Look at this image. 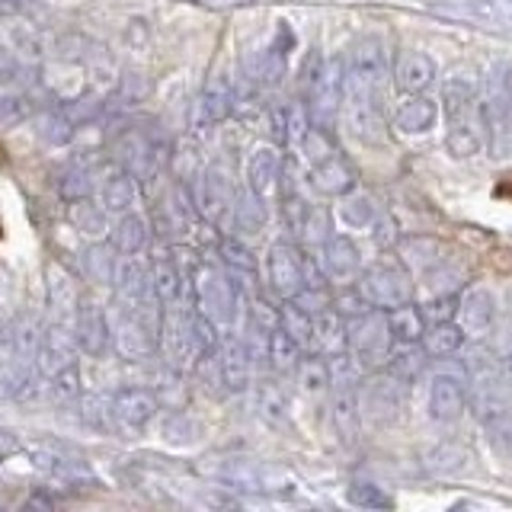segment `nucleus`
<instances>
[{
    "mask_svg": "<svg viewBox=\"0 0 512 512\" xmlns=\"http://www.w3.org/2000/svg\"><path fill=\"white\" fill-rule=\"evenodd\" d=\"M442 112L448 122L445 148L455 160H471L484 151V119H480V93L468 77H448L442 84Z\"/></svg>",
    "mask_w": 512,
    "mask_h": 512,
    "instance_id": "f257e3e1",
    "label": "nucleus"
},
{
    "mask_svg": "<svg viewBox=\"0 0 512 512\" xmlns=\"http://www.w3.org/2000/svg\"><path fill=\"white\" fill-rule=\"evenodd\" d=\"M480 119L490 154L500 160L512 157V64L500 61L490 68L480 93Z\"/></svg>",
    "mask_w": 512,
    "mask_h": 512,
    "instance_id": "f03ea898",
    "label": "nucleus"
},
{
    "mask_svg": "<svg viewBox=\"0 0 512 512\" xmlns=\"http://www.w3.org/2000/svg\"><path fill=\"white\" fill-rule=\"evenodd\" d=\"M356 288L365 295V301L372 304V308H381V311L400 308V304L413 301V295H416L413 272L400 256H378L375 263L362 266Z\"/></svg>",
    "mask_w": 512,
    "mask_h": 512,
    "instance_id": "7ed1b4c3",
    "label": "nucleus"
},
{
    "mask_svg": "<svg viewBox=\"0 0 512 512\" xmlns=\"http://www.w3.org/2000/svg\"><path fill=\"white\" fill-rule=\"evenodd\" d=\"M391 352L394 336L388 327V311L372 308L349 320V359L356 362V368L378 372L381 365L391 362Z\"/></svg>",
    "mask_w": 512,
    "mask_h": 512,
    "instance_id": "20e7f679",
    "label": "nucleus"
},
{
    "mask_svg": "<svg viewBox=\"0 0 512 512\" xmlns=\"http://www.w3.org/2000/svg\"><path fill=\"white\" fill-rule=\"evenodd\" d=\"M343 125L346 132L362 141V144H384L388 138V122L381 116V103H378V90L359 84L356 77L346 74V84H343Z\"/></svg>",
    "mask_w": 512,
    "mask_h": 512,
    "instance_id": "39448f33",
    "label": "nucleus"
},
{
    "mask_svg": "<svg viewBox=\"0 0 512 512\" xmlns=\"http://www.w3.org/2000/svg\"><path fill=\"white\" fill-rule=\"evenodd\" d=\"M404 378H397L394 372H372V378L362 381L359 388V407L362 420L372 426H391L404 416L407 394H404Z\"/></svg>",
    "mask_w": 512,
    "mask_h": 512,
    "instance_id": "423d86ee",
    "label": "nucleus"
},
{
    "mask_svg": "<svg viewBox=\"0 0 512 512\" xmlns=\"http://www.w3.org/2000/svg\"><path fill=\"white\" fill-rule=\"evenodd\" d=\"M266 276H269V288L282 301L298 298L304 288L311 285L308 282V263H304V253L292 244V240H279V244L269 247Z\"/></svg>",
    "mask_w": 512,
    "mask_h": 512,
    "instance_id": "0eeeda50",
    "label": "nucleus"
},
{
    "mask_svg": "<svg viewBox=\"0 0 512 512\" xmlns=\"http://www.w3.org/2000/svg\"><path fill=\"white\" fill-rule=\"evenodd\" d=\"M346 74L356 77L359 84L381 93V84L391 74L388 45H384V39L381 36H362V39L352 42L349 52H346Z\"/></svg>",
    "mask_w": 512,
    "mask_h": 512,
    "instance_id": "6e6552de",
    "label": "nucleus"
},
{
    "mask_svg": "<svg viewBox=\"0 0 512 512\" xmlns=\"http://www.w3.org/2000/svg\"><path fill=\"white\" fill-rule=\"evenodd\" d=\"M317 266L324 279L336 285H349V282H356L362 272V250L352 237L330 234L324 244L317 247Z\"/></svg>",
    "mask_w": 512,
    "mask_h": 512,
    "instance_id": "1a4fd4ad",
    "label": "nucleus"
},
{
    "mask_svg": "<svg viewBox=\"0 0 512 512\" xmlns=\"http://www.w3.org/2000/svg\"><path fill=\"white\" fill-rule=\"evenodd\" d=\"M308 183H311L314 192H320V196L343 199V196H349V192H356L359 170L343 151H336V154L317 160V164L308 167Z\"/></svg>",
    "mask_w": 512,
    "mask_h": 512,
    "instance_id": "9d476101",
    "label": "nucleus"
},
{
    "mask_svg": "<svg viewBox=\"0 0 512 512\" xmlns=\"http://www.w3.org/2000/svg\"><path fill=\"white\" fill-rule=\"evenodd\" d=\"M458 327L464 330L468 340H487L496 324V298L490 288L474 285L458 298Z\"/></svg>",
    "mask_w": 512,
    "mask_h": 512,
    "instance_id": "9b49d317",
    "label": "nucleus"
},
{
    "mask_svg": "<svg viewBox=\"0 0 512 512\" xmlns=\"http://www.w3.org/2000/svg\"><path fill=\"white\" fill-rule=\"evenodd\" d=\"M308 352H317V356H327V359L346 356L349 352V320H346V314H340L336 308L317 311L311 317Z\"/></svg>",
    "mask_w": 512,
    "mask_h": 512,
    "instance_id": "f8f14e48",
    "label": "nucleus"
},
{
    "mask_svg": "<svg viewBox=\"0 0 512 512\" xmlns=\"http://www.w3.org/2000/svg\"><path fill=\"white\" fill-rule=\"evenodd\" d=\"M426 410L436 423H455L468 410V391L452 375H436L426 394Z\"/></svg>",
    "mask_w": 512,
    "mask_h": 512,
    "instance_id": "ddd939ff",
    "label": "nucleus"
},
{
    "mask_svg": "<svg viewBox=\"0 0 512 512\" xmlns=\"http://www.w3.org/2000/svg\"><path fill=\"white\" fill-rule=\"evenodd\" d=\"M336 384V394H333V426H336V436L346 445H356L362 436V407H359V388L352 378L343 381H333Z\"/></svg>",
    "mask_w": 512,
    "mask_h": 512,
    "instance_id": "4468645a",
    "label": "nucleus"
},
{
    "mask_svg": "<svg viewBox=\"0 0 512 512\" xmlns=\"http://www.w3.org/2000/svg\"><path fill=\"white\" fill-rule=\"evenodd\" d=\"M436 80V61L426 52H404L394 64V87L400 93H426Z\"/></svg>",
    "mask_w": 512,
    "mask_h": 512,
    "instance_id": "2eb2a0df",
    "label": "nucleus"
},
{
    "mask_svg": "<svg viewBox=\"0 0 512 512\" xmlns=\"http://www.w3.org/2000/svg\"><path fill=\"white\" fill-rule=\"evenodd\" d=\"M439 122V103L429 100L426 93H413L394 112V128L400 135H426Z\"/></svg>",
    "mask_w": 512,
    "mask_h": 512,
    "instance_id": "dca6fc26",
    "label": "nucleus"
},
{
    "mask_svg": "<svg viewBox=\"0 0 512 512\" xmlns=\"http://www.w3.org/2000/svg\"><path fill=\"white\" fill-rule=\"evenodd\" d=\"M282 167H285V160L282 154L272 148V144H260L250 160H247V183H250V192L256 199H266L272 189H276L279 183V176H282Z\"/></svg>",
    "mask_w": 512,
    "mask_h": 512,
    "instance_id": "f3484780",
    "label": "nucleus"
},
{
    "mask_svg": "<svg viewBox=\"0 0 512 512\" xmlns=\"http://www.w3.org/2000/svg\"><path fill=\"white\" fill-rule=\"evenodd\" d=\"M394 250H397L400 260L410 266V272H420V276L442 266V244L436 237H426V234L400 237V244Z\"/></svg>",
    "mask_w": 512,
    "mask_h": 512,
    "instance_id": "a211bd4d",
    "label": "nucleus"
},
{
    "mask_svg": "<svg viewBox=\"0 0 512 512\" xmlns=\"http://www.w3.org/2000/svg\"><path fill=\"white\" fill-rule=\"evenodd\" d=\"M464 340H468V336H464V330L458 327V320H436V324L426 327L420 346L432 359H448L461 349Z\"/></svg>",
    "mask_w": 512,
    "mask_h": 512,
    "instance_id": "6ab92c4d",
    "label": "nucleus"
},
{
    "mask_svg": "<svg viewBox=\"0 0 512 512\" xmlns=\"http://www.w3.org/2000/svg\"><path fill=\"white\" fill-rule=\"evenodd\" d=\"M301 356H304V346L282 324L272 327L266 333V359L272 362V368H276V372H282V375L285 372H295V365L301 362Z\"/></svg>",
    "mask_w": 512,
    "mask_h": 512,
    "instance_id": "aec40b11",
    "label": "nucleus"
},
{
    "mask_svg": "<svg viewBox=\"0 0 512 512\" xmlns=\"http://www.w3.org/2000/svg\"><path fill=\"white\" fill-rule=\"evenodd\" d=\"M388 327H391L394 343H420L429 320H426L423 308H416L413 301H407V304H400V308L388 311Z\"/></svg>",
    "mask_w": 512,
    "mask_h": 512,
    "instance_id": "412c9836",
    "label": "nucleus"
},
{
    "mask_svg": "<svg viewBox=\"0 0 512 512\" xmlns=\"http://www.w3.org/2000/svg\"><path fill=\"white\" fill-rule=\"evenodd\" d=\"M295 381L304 394H324L333 384V365L327 356H317V352H308L301 356V362L295 365Z\"/></svg>",
    "mask_w": 512,
    "mask_h": 512,
    "instance_id": "4be33fe9",
    "label": "nucleus"
},
{
    "mask_svg": "<svg viewBox=\"0 0 512 512\" xmlns=\"http://www.w3.org/2000/svg\"><path fill=\"white\" fill-rule=\"evenodd\" d=\"M256 407H260V416L269 426H279V429L292 426V416H288V394L276 381L260 384V391H256Z\"/></svg>",
    "mask_w": 512,
    "mask_h": 512,
    "instance_id": "5701e85b",
    "label": "nucleus"
},
{
    "mask_svg": "<svg viewBox=\"0 0 512 512\" xmlns=\"http://www.w3.org/2000/svg\"><path fill=\"white\" fill-rule=\"evenodd\" d=\"M336 215H340V224L349 231H362V228H372L378 221L375 218V202L362 196V192H349V196L340 199V208H336Z\"/></svg>",
    "mask_w": 512,
    "mask_h": 512,
    "instance_id": "b1692460",
    "label": "nucleus"
},
{
    "mask_svg": "<svg viewBox=\"0 0 512 512\" xmlns=\"http://www.w3.org/2000/svg\"><path fill=\"white\" fill-rule=\"evenodd\" d=\"M346 503L365 512H384V509H394V496L384 493V487L372 484V480H352L346 487Z\"/></svg>",
    "mask_w": 512,
    "mask_h": 512,
    "instance_id": "393cba45",
    "label": "nucleus"
},
{
    "mask_svg": "<svg viewBox=\"0 0 512 512\" xmlns=\"http://www.w3.org/2000/svg\"><path fill=\"white\" fill-rule=\"evenodd\" d=\"M221 375L228 388H247L250 381V352L244 349V343H231L224 349L221 359Z\"/></svg>",
    "mask_w": 512,
    "mask_h": 512,
    "instance_id": "a878e982",
    "label": "nucleus"
},
{
    "mask_svg": "<svg viewBox=\"0 0 512 512\" xmlns=\"http://www.w3.org/2000/svg\"><path fill=\"white\" fill-rule=\"evenodd\" d=\"M205 295H208V304H212V308L208 311H215V317H221V320H228L231 314H234V292H231V282H224L221 276H208L205 279Z\"/></svg>",
    "mask_w": 512,
    "mask_h": 512,
    "instance_id": "bb28decb",
    "label": "nucleus"
},
{
    "mask_svg": "<svg viewBox=\"0 0 512 512\" xmlns=\"http://www.w3.org/2000/svg\"><path fill=\"white\" fill-rule=\"evenodd\" d=\"M429 324H436V320H455L458 314V298H448V295H436L426 308H423Z\"/></svg>",
    "mask_w": 512,
    "mask_h": 512,
    "instance_id": "cd10ccee",
    "label": "nucleus"
},
{
    "mask_svg": "<svg viewBox=\"0 0 512 512\" xmlns=\"http://www.w3.org/2000/svg\"><path fill=\"white\" fill-rule=\"evenodd\" d=\"M224 256H228V263L237 272H244L247 279H256V260L240 244H224Z\"/></svg>",
    "mask_w": 512,
    "mask_h": 512,
    "instance_id": "c85d7f7f",
    "label": "nucleus"
},
{
    "mask_svg": "<svg viewBox=\"0 0 512 512\" xmlns=\"http://www.w3.org/2000/svg\"><path fill=\"white\" fill-rule=\"evenodd\" d=\"M372 228H375V244L381 250H394L400 244V237H404V234L397 231V221L394 218H381V221L372 224Z\"/></svg>",
    "mask_w": 512,
    "mask_h": 512,
    "instance_id": "c756f323",
    "label": "nucleus"
},
{
    "mask_svg": "<svg viewBox=\"0 0 512 512\" xmlns=\"http://www.w3.org/2000/svg\"><path fill=\"white\" fill-rule=\"evenodd\" d=\"M13 71H16V64H13L10 52H4V48H0V80H10Z\"/></svg>",
    "mask_w": 512,
    "mask_h": 512,
    "instance_id": "7c9ffc66",
    "label": "nucleus"
}]
</instances>
